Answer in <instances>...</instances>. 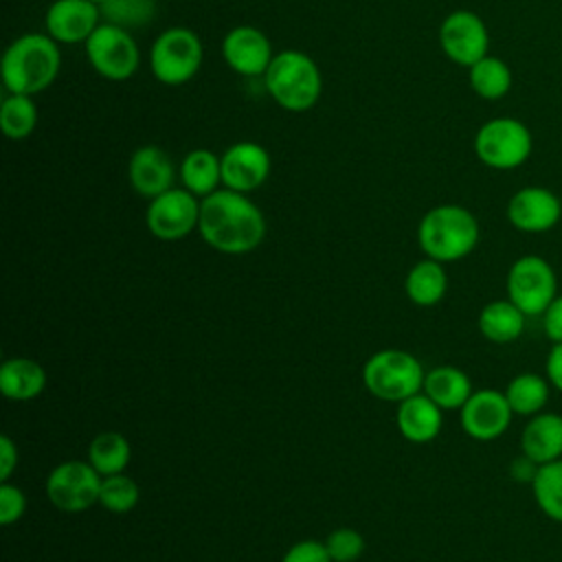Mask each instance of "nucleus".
Masks as SVG:
<instances>
[{"label":"nucleus","instance_id":"nucleus-3","mask_svg":"<svg viewBox=\"0 0 562 562\" xmlns=\"http://www.w3.org/2000/svg\"><path fill=\"white\" fill-rule=\"evenodd\" d=\"M481 237L479 220L461 204H439L426 211L417 226V241L426 257L448 263L468 257Z\"/></svg>","mask_w":562,"mask_h":562},{"label":"nucleus","instance_id":"nucleus-4","mask_svg":"<svg viewBox=\"0 0 562 562\" xmlns=\"http://www.w3.org/2000/svg\"><path fill=\"white\" fill-rule=\"evenodd\" d=\"M263 86L272 101L288 112L312 110L323 92V77L316 61L301 50H281L263 72Z\"/></svg>","mask_w":562,"mask_h":562},{"label":"nucleus","instance_id":"nucleus-6","mask_svg":"<svg viewBox=\"0 0 562 562\" xmlns=\"http://www.w3.org/2000/svg\"><path fill=\"white\" fill-rule=\"evenodd\" d=\"M204 59V46L195 31L187 26L165 29L149 48V70L165 86L191 81Z\"/></svg>","mask_w":562,"mask_h":562},{"label":"nucleus","instance_id":"nucleus-25","mask_svg":"<svg viewBox=\"0 0 562 562\" xmlns=\"http://www.w3.org/2000/svg\"><path fill=\"white\" fill-rule=\"evenodd\" d=\"M551 382L547 380V375L533 373V371H525L514 375L507 386H505V397L514 411V415H522V417H531L536 413H542L549 395H551Z\"/></svg>","mask_w":562,"mask_h":562},{"label":"nucleus","instance_id":"nucleus-8","mask_svg":"<svg viewBox=\"0 0 562 562\" xmlns=\"http://www.w3.org/2000/svg\"><path fill=\"white\" fill-rule=\"evenodd\" d=\"M507 299L527 316H542L558 296V277L553 266L540 255L518 257L505 279Z\"/></svg>","mask_w":562,"mask_h":562},{"label":"nucleus","instance_id":"nucleus-36","mask_svg":"<svg viewBox=\"0 0 562 562\" xmlns=\"http://www.w3.org/2000/svg\"><path fill=\"white\" fill-rule=\"evenodd\" d=\"M542 329L551 342H562V294H558L542 312Z\"/></svg>","mask_w":562,"mask_h":562},{"label":"nucleus","instance_id":"nucleus-7","mask_svg":"<svg viewBox=\"0 0 562 562\" xmlns=\"http://www.w3.org/2000/svg\"><path fill=\"white\" fill-rule=\"evenodd\" d=\"M531 151L533 136L529 127L514 116H494L474 134V154L490 169H516L529 160Z\"/></svg>","mask_w":562,"mask_h":562},{"label":"nucleus","instance_id":"nucleus-31","mask_svg":"<svg viewBox=\"0 0 562 562\" xmlns=\"http://www.w3.org/2000/svg\"><path fill=\"white\" fill-rule=\"evenodd\" d=\"M99 9L105 22L132 31L147 26L156 15L158 4L156 0H108Z\"/></svg>","mask_w":562,"mask_h":562},{"label":"nucleus","instance_id":"nucleus-17","mask_svg":"<svg viewBox=\"0 0 562 562\" xmlns=\"http://www.w3.org/2000/svg\"><path fill=\"white\" fill-rule=\"evenodd\" d=\"M101 9L90 0H55L44 18L46 35L57 44H86L101 24Z\"/></svg>","mask_w":562,"mask_h":562},{"label":"nucleus","instance_id":"nucleus-1","mask_svg":"<svg viewBox=\"0 0 562 562\" xmlns=\"http://www.w3.org/2000/svg\"><path fill=\"white\" fill-rule=\"evenodd\" d=\"M198 231L211 248L226 255H244L263 241L266 220L246 193L217 189L200 202Z\"/></svg>","mask_w":562,"mask_h":562},{"label":"nucleus","instance_id":"nucleus-35","mask_svg":"<svg viewBox=\"0 0 562 562\" xmlns=\"http://www.w3.org/2000/svg\"><path fill=\"white\" fill-rule=\"evenodd\" d=\"M281 562H334L325 542L316 540H301L292 544Z\"/></svg>","mask_w":562,"mask_h":562},{"label":"nucleus","instance_id":"nucleus-15","mask_svg":"<svg viewBox=\"0 0 562 562\" xmlns=\"http://www.w3.org/2000/svg\"><path fill=\"white\" fill-rule=\"evenodd\" d=\"M222 184L237 193L259 189L270 176V154L255 140L233 143L222 156Z\"/></svg>","mask_w":562,"mask_h":562},{"label":"nucleus","instance_id":"nucleus-37","mask_svg":"<svg viewBox=\"0 0 562 562\" xmlns=\"http://www.w3.org/2000/svg\"><path fill=\"white\" fill-rule=\"evenodd\" d=\"M544 375L551 382V386L562 393V342H553L547 360H544Z\"/></svg>","mask_w":562,"mask_h":562},{"label":"nucleus","instance_id":"nucleus-13","mask_svg":"<svg viewBox=\"0 0 562 562\" xmlns=\"http://www.w3.org/2000/svg\"><path fill=\"white\" fill-rule=\"evenodd\" d=\"M514 411L503 391L479 389L459 408L461 428L476 441H494L509 428Z\"/></svg>","mask_w":562,"mask_h":562},{"label":"nucleus","instance_id":"nucleus-11","mask_svg":"<svg viewBox=\"0 0 562 562\" xmlns=\"http://www.w3.org/2000/svg\"><path fill=\"white\" fill-rule=\"evenodd\" d=\"M147 228L162 241L184 239L200 222V202L187 189H169L149 200L145 213Z\"/></svg>","mask_w":562,"mask_h":562},{"label":"nucleus","instance_id":"nucleus-24","mask_svg":"<svg viewBox=\"0 0 562 562\" xmlns=\"http://www.w3.org/2000/svg\"><path fill=\"white\" fill-rule=\"evenodd\" d=\"M404 292L419 307L437 305L448 292V274L443 263L430 257L417 261L404 279Z\"/></svg>","mask_w":562,"mask_h":562},{"label":"nucleus","instance_id":"nucleus-12","mask_svg":"<svg viewBox=\"0 0 562 562\" xmlns=\"http://www.w3.org/2000/svg\"><path fill=\"white\" fill-rule=\"evenodd\" d=\"M439 46L450 61L470 68L490 50V33L483 18L468 9L448 13L439 26Z\"/></svg>","mask_w":562,"mask_h":562},{"label":"nucleus","instance_id":"nucleus-32","mask_svg":"<svg viewBox=\"0 0 562 562\" xmlns=\"http://www.w3.org/2000/svg\"><path fill=\"white\" fill-rule=\"evenodd\" d=\"M140 490L138 483L127 476V474H112L103 476L101 483V494H99V505L105 507L112 514H127L138 505Z\"/></svg>","mask_w":562,"mask_h":562},{"label":"nucleus","instance_id":"nucleus-10","mask_svg":"<svg viewBox=\"0 0 562 562\" xmlns=\"http://www.w3.org/2000/svg\"><path fill=\"white\" fill-rule=\"evenodd\" d=\"M103 476L92 468L90 461H61L46 479V496L61 512H83L99 503Z\"/></svg>","mask_w":562,"mask_h":562},{"label":"nucleus","instance_id":"nucleus-22","mask_svg":"<svg viewBox=\"0 0 562 562\" xmlns=\"http://www.w3.org/2000/svg\"><path fill=\"white\" fill-rule=\"evenodd\" d=\"M527 314L520 312L509 299L490 301L479 312V331L496 345L514 342L525 331Z\"/></svg>","mask_w":562,"mask_h":562},{"label":"nucleus","instance_id":"nucleus-14","mask_svg":"<svg viewBox=\"0 0 562 562\" xmlns=\"http://www.w3.org/2000/svg\"><path fill=\"white\" fill-rule=\"evenodd\" d=\"M505 213L520 233H547L562 217V200L547 187L529 184L509 198Z\"/></svg>","mask_w":562,"mask_h":562},{"label":"nucleus","instance_id":"nucleus-9","mask_svg":"<svg viewBox=\"0 0 562 562\" xmlns=\"http://www.w3.org/2000/svg\"><path fill=\"white\" fill-rule=\"evenodd\" d=\"M86 57L92 70L110 81H125L136 75L140 50L132 33L123 26L103 22L86 42Z\"/></svg>","mask_w":562,"mask_h":562},{"label":"nucleus","instance_id":"nucleus-27","mask_svg":"<svg viewBox=\"0 0 562 562\" xmlns=\"http://www.w3.org/2000/svg\"><path fill=\"white\" fill-rule=\"evenodd\" d=\"M468 81L476 97L485 101L503 99L512 90V68L494 55H485L468 68Z\"/></svg>","mask_w":562,"mask_h":562},{"label":"nucleus","instance_id":"nucleus-20","mask_svg":"<svg viewBox=\"0 0 562 562\" xmlns=\"http://www.w3.org/2000/svg\"><path fill=\"white\" fill-rule=\"evenodd\" d=\"M395 424L404 439L413 443H428L439 435L443 426V415L441 408L426 393H417L400 402Z\"/></svg>","mask_w":562,"mask_h":562},{"label":"nucleus","instance_id":"nucleus-40","mask_svg":"<svg viewBox=\"0 0 562 562\" xmlns=\"http://www.w3.org/2000/svg\"><path fill=\"white\" fill-rule=\"evenodd\" d=\"M90 2H92V4H97V7H101V4H103V2H108V0H90Z\"/></svg>","mask_w":562,"mask_h":562},{"label":"nucleus","instance_id":"nucleus-18","mask_svg":"<svg viewBox=\"0 0 562 562\" xmlns=\"http://www.w3.org/2000/svg\"><path fill=\"white\" fill-rule=\"evenodd\" d=\"M127 178L132 189L143 198H156L173 189L176 169L169 154L158 145L138 147L127 165Z\"/></svg>","mask_w":562,"mask_h":562},{"label":"nucleus","instance_id":"nucleus-29","mask_svg":"<svg viewBox=\"0 0 562 562\" xmlns=\"http://www.w3.org/2000/svg\"><path fill=\"white\" fill-rule=\"evenodd\" d=\"M531 492L538 509L553 522L562 525V459L538 468Z\"/></svg>","mask_w":562,"mask_h":562},{"label":"nucleus","instance_id":"nucleus-28","mask_svg":"<svg viewBox=\"0 0 562 562\" xmlns=\"http://www.w3.org/2000/svg\"><path fill=\"white\" fill-rule=\"evenodd\" d=\"M130 457H132L130 441L116 430L99 432L88 448V461L101 476L121 474L130 463Z\"/></svg>","mask_w":562,"mask_h":562},{"label":"nucleus","instance_id":"nucleus-5","mask_svg":"<svg viewBox=\"0 0 562 562\" xmlns=\"http://www.w3.org/2000/svg\"><path fill=\"white\" fill-rule=\"evenodd\" d=\"M422 362L402 349H382L362 367L364 389L384 402H404L424 391Z\"/></svg>","mask_w":562,"mask_h":562},{"label":"nucleus","instance_id":"nucleus-21","mask_svg":"<svg viewBox=\"0 0 562 562\" xmlns=\"http://www.w3.org/2000/svg\"><path fill=\"white\" fill-rule=\"evenodd\" d=\"M46 386V371L31 358H9L0 367V391L7 400H35Z\"/></svg>","mask_w":562,"mask_h":562},{"label":"nucleus","instance_id":"nucleus-33","mask_svg":"<svg viewBox=\"0 0 562 562\" xmlns=\"http://www.w3.org/2000/svg\"><path fill=\"white\" fill-rule=\"evenodd\" d=\"M325 547L334 562H356L364 551V538L351 527H340L327 536Z\"/></svg>","mask_w":562,"mask_h":562},{"label":"nucleus","instance_id":"nucleus-23","mask_svg":"<svg viewBox=\"0 0 562 562\" xmlns=\"http://www.w3.org/2000/svg\"><path fill=\"white\" fill-rule=\"evenodd\" d=\"M424 393L441 408V411H454L461 408L468 397L472 395V382L465 371L443 364L435 367L424 378Z\"/></svg>","mask_w":562,"mask_h":562},{"label":"nucleus","instance_id":"nucleus-2","mask_svg":"<svg viewBox=\"0 0 562 562\" xmlns=\"http://www.w3.org/2000/svg\"><path fill=\"white\" fill-rule=\"evenodd\" d=\"M61 68L57 42L44 33H24L2 55V83L13 94H40L53 86Z\"/></svg>","mask_w":562,"mask_h":562},{"label":"nucleus","instance_id":"nucleus-16","mask_svg":"<svg viewBox=\"0 0 562 562\" xmlns=\"http://www.w3.org/2000/svg\"><path fill=\"white\" fill-rule=\"evenodd\" d=\"M222 57L241 77H263L274 53L268 35L257 26H235L222 40Z\"/></svg>","mask_w":562,"mask_h":562},{"label":"nucleus","instance_id":"nucleus-38","mask_svg":"<svg viewBox=\"0 0 562 562\" xmlns=\"http://www.w3.org/2000/svg\"><path fill=\"white\" fill-rule=\"evenodd\" d=\"M18 465V448L11 437H0V481L7 483Z\"/></svg>","mask_w":562,"mask_h":562},{"label":"nucleus","instance_id":"nucleus-30","mask_svg":"<svg viewBox=\"0 0 562 562\" xmlns=\"http://www.w3.org/2000/svg\"><path fill=\"white\" fill-rule=\"evenodd\" d=\"M37 125V108L33 97L9 92L0 105V127L7 138L22 140L33 134Z\"/></svg>","mask_w":562,"mask_h":562},{"label":"nucleus","instance_id":"nucleus-19","mask_svg":"<svg viewBox=\"0 0 562 562\" xmlns=\"http://www.w3.org/2000/svg\"><path fill=\"white\" fill-rule=\"evenodd\" d=\"M520 450L538 465L562 459V415L551 411L531 415L520 432Z\"/></svg>","mask_w":562,"mask_h":562},{"label":"nucleus","instance_id":"nucleus-39","mask_svg":"<svg viewBox=\"0 0 562 562\" xmlns=\"http://www.w3.org/2000/svg\"><path fill=\"white\" fill-rule=\"evenodd\" d=\"M538 468H540V465H538L533 459H529L527 454L520 452V457L512 459V463H509V476H512L516 483H529V485H531V481H533Z\"/></svg>","mask_w":562,"mask_h":562},{"label":"nucleus","instance_id":"nucleus-26","mask_svg":"<svg viewBox=\"0 0 562 562\" xmlns=\"http://www.w3.org/2000/svg\"><path fill=\"white\" fill-rule=\"evenodd\" d=\"M180 180L195 198H206L222 182V160L209 149H193L180 162Z\"/></svg>","mask_w":562,"mask_h":562},{"label":"nucleus","instance_id":"nucleus-34","mask_svg":"<svg viewBox=\"0 0 562 562\" xmlns=\"http://www.w3.org/2000/svg\"><path fill=\"white\" fill-rule=\"evenodd\" d=\"M26 496L20 487L11 485L9 481L0 485V525L9 527L24 516Z\"/></svg>","mask_w":562,"mask_h":562}]
</instances>
